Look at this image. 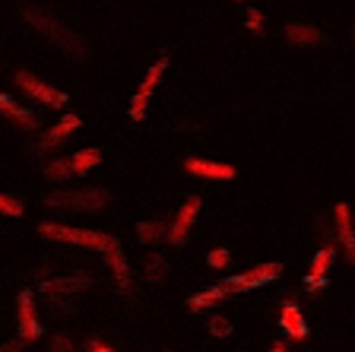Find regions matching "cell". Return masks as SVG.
Wrapping results in <instances>:
<instances>
[{
    "mask_svg": "<svg viewBox=\"0 0 355 352\" xmlns=\"http://www.w3.org/2000/svg\"><path fill=\"white\" fill-rule=\"evenodd\" d=\"M38 235H42V238H51V242H60V244H76V248L96 251V254H102L105 260L121 251V244H118L114 235L92 232V228H70V226H51V222H42V226H38Z\"/></svg>",
    "mask_w": 355,
    "mask_h": 352,
    "instance_id": "6da1fadb",
    "label": "cell"
},
{
    "mask_svg": "<svg viewBox=\"0 0 355 352\" xmlns=\"http://www.w3.org/2000/svg\"><path fill=\"white\" fill-rule=\"evenodd\" d=\"M111 203V194L102 187H89V191H58L44 197V206L60 210V213H98Z\"/></svg>",
    "mask_w": 355,
    "mask_h": 352,
    "instance_id": "7a4b0ae2",
    "label": "cell"
},
{
    "mask_svg": "<svg viewBox=\"0 0 355 352\" xmlns=\"http://www.w3.org/2000/svg\"><path fill=\"white\" fill-rule=\"evenodd\" d=\"M282 276V264H260L254 267L251 273H244V276H229L222 279V283H216V286L222 289V292H248V289H257L263 286V283H273V279Z\"/></svg>",
    "mask_w": 355,
    "mask_h": 352,
    "instance_id": "3957f363",
    "label": "cell"
},
{
    "mask_svg": "<svg viewBox=\"0 0 355 352\" xmlns=\"http://www.w3.org/2000/svg\"><path fill=\"white\" fill-rule=\"evenodd\" d=\"M38 289H42V295L48 301L76 299V295H83V292L92 289V276H51V279H44Z\"/></svg>",
    "mask_w": 355,
    "mask_h": 352,
    "instance_id": "277c9868",
    "label": "cell"
},
{
    "mask_svg": "<svg viewBox=\"0 0 355 352\" xmlns=\"http://www.w3.org/2000/svg\"><path fill=\"white\" fill-rule=\"evenodd\" d=\"M16 86H19L26 96L38 99V102H44V105H54V108L67 105V92H60V89L48 86V83H42V80H35V76L26 74V70H16Z\"/></svg>",
    "mask_w": 355,
    "mask_h": 352,
    "instance_id": "5b68a950",
    "label": "cell"
},
{
    "mask_svg": "<svg viewBox=\"0 0 355 352\" xmlns=\"http://www.w3.org/2000/svg\"><path fill=\"white\" fill-rule=\"evenodd\" d=\"M16 330H19L22 343H29V340L42 337V321H38L35 301H32L29 292H22L19 299H16Z\"/></svg>",
    "mask_w": 355,
    "mask_h": 352,
    "instance_id": "8992f818",
    "label": "cell"
},
{
    "mask_svg": "<svg viewBox=\"0 0 355 352\" xmlns=\"http://www.w3.org/2000/svg\"><path fill=\"white\" fill-rule=\"evenodd\" d=\"M200 206H203V200L200 197H187L184 200V206L178 210V216L171 219V226H168V244H184V238H187V232H191V226H193V219H197V213H200Z\"/></svg>",
    "mask_w": 355,
    "mask_h": 352,
    "instance_id": "52a82bcc",
    "label": "cell"
},
{
    "mask_svg": "<svg viewBox=\"0 0 355 352\" xmlns=\"http://www.w3.org/2000/svg\"><path fill=\"white\" fill-rule=\"evenodd\" d=\"M333 232H336L340 244L346 248L349 264L355 267V226H352V213H349L346 203H340L336 210H333Z\"/></svg>",
    "mask_w": 355,
    "mask_h": 352,
    "instance_id": "ba28073f",
    "label": "cell"
},
{
    "mask_svg": "<svg viewBox=\"0 0 355 352\" xmlns=\"http://www.w3.org/2000/svg\"><path fill=\"white\" fill-rule=\"evenodd\" d=\"M184 171L193 178H209V181H232L235 169L225 165V162H209V159H187Z\"/></svg>",
    "mask_w": 355,
    "mask_h": 352,
    "instance_id": "9c48e42d",
    "label": "cell"
},
{
    "mask_svg": "<svg viewBox=\"0 0 355 352\" xmlns=\"http://www.w3.org/2000/svg\"><path fill=\"white\" fill-rule=\"evenodd\" d=\"M80 124H83V121H80V117H76V115H64V117H60V121H58V124L51 127V131L44 133V140H42V143H38V149H42V153H48V149L60 146V143H64V140L70 137V133H73V131H80Z\"/></svg>",
    "mask_w": 355,
    "mask_h": 352,
    "instance_id": "30bf717a",
    "label": "cell"
},
{
    "mask_svg": "<svg viewBox=\"0 0 355 352\" xmlns=\"http://www.w3.org/2000/svg\"><path fill=\"white\" fill-rule=\"evenodd\" d=\"M0 108H3V115H7L16 127H22V131H38V115L35 111L19 108V105H16L10 96H3V92H0Z\"/></svg>",
    "mask_w": 355,
    "mask_h": 352,
    "instance_id": "8fae6325",
    "label": "cell"
},
{
    "mask_svg": "<svg viewBox=\"0 0 355 352\" xmlns=\"http://www.w3.org/2000/svg\"><path fill=\"white\" fill-rule=\"evenodd\" d=\"M282 35L288 38L292 44H302V48H314V44L324 42V32L314 29V26H304V22H288Z\"/></svg>",
    "mask_w": 355,
    "mask_h": 352,
    "instance_id": "7c38bea8",
    "label": "cell"
},
{
    "mask_svg": "<svg viewBox=\"0 0 355 352\" xmlns=\"http://www.w3.org/2000/svg\"><path fill=\"white\" fill-rule=\"evenodd\" d=\"M279 327L288 333V337H308V324H304V315L292 305V301H286L282 305V311H279Z\"/></svg>",
    "mask_w": 355,
    "mask_h": 352,
    "instance_id": "4fadbf2b",
    "label": "cell"
},
{
    "mask_svg": "<svg viewBox=\"0 0 355 352\" xmlns=\"http://www.w3.org/2000/svg\"><path fill=\"white\" fill-rule=\"evenodd\" d=\"M143 276H146L149 283H155V286H162L165 279H168V264H165V257L149 254L146 260H143Z\"/></svg>",
    "mask_w": 355,
    "mask_h": 352,
    "instance_id": "5bb4252c",
    "label": "cell"
},
{
    "mask_svg": "<svg viewBox=\"0 0 355 352\" xmlns=\"http://www.w3.org/2000/svg\"><path fill=\"white\" fill-rule=\"evenodd\" d=\"M102 162V153L98 149H80V153L70 156V169H73V175H86V171H92Z\"/></svg>",
    "mask_w": 355,
    "mask_h": 352,
    "instance_id": "9a60e30c",
    "label": "cell"
},
{
    "mask_svg": "<svg viewBox=\"0 0 355 352\" xmlns=\"http://www.w3.org/2000/svg\"><path fill=\"white\" fill-rule=\"evenodd\" d=\"M222 299H232V295L222 292L219 286H213V289H207V292L191 295V299H187V308H191V311H200V308H209V305H216V301H222Z\"/></svg>",
    "mask_w": 355,
    "mask_h": 352,
    "instance_id": "2e32d148",
    "label": "cell"
},
{
    "mask_svg": "<svg viewBox=\"0 0 355 352\" xmlns=\"http://www.w3.org/2000/svg\"><path fill=\"white\" fill-rule=\"evenodd\" d=\"M165 67H168V58L162 54V58L149 67V74H146V80H143V86H140V92H137V96H143V99L153 96V89L159 86V80H162V74H165Z\"/></svg>",
    "mask_w": 355,
    "mask_h": 352,
    "instance_id": "e0dca14e",
    "label": "cell"
},
{
    "mask_svg": "<svg viewBox=\"0 0 355 352\" xmlns=\"http://www.w3.org/2000/svg\"><path fill=\"white\" fill-rule=\"evenodd\" d=\"M162 235H165V222L162 219H146V222L137 226V238H140V244H155Z\"/></svg>",
    "mask_w": 355,
    "mask_h": 352,
    "instance_id": "ac0fdd59",
    "label": "cell"
},
{
    "mask_svg": "<svg viewBox=\"0 0 355 352\" xmlns=\"http://www.w3.org/2000/svg\"><path fill=\"white\" fill-rule=\"evenodd\" d=\"M333 260H336V248H320L318 254H314V260H311V273H314V276H327Z\"/></svg>",
    "mask_w": 355,
    "mask_h": 352,
    "instance_id": "d6986e66",
    "label": "cell"
},
{
    "mask_svg": "<svg viewBox=\"0 0 355 352\" xmlns=\"http://www.w3.org/2000/svg\"><path fill=\"white\" fill-rule=\"evenodd\" d=\"M73 175V169H70V159H54L44 165V178H51V181H67V178Z\"/></svg>",
    "mask_w": 355,
    "mask_h": 352,
    "instance_id": "ffe728a7",
    "label": "cell"
},
{
    "mask_svg": "<svg viewBox=\"0 0 355 352\" xmlns=\"http://www.w3.org/2000/svg\"><path fill=\"white\" fill-rule=\"evenodd\" d=\"M207 333L209 337H216V340H222V337H232V333H235V327H232V321L229 317H209L207 321Z\"/></svg>",
    "mask_w": 355,
    "mask_h": 352,
    "instance_id": "44dd1931",
    "label": "cell"
},
{
    "mask_svg": "<svg viewBox=\"0 0 355 352\" xmlns=\"http://www.w3.org/2000/svg\"><path fill=\"white\" fill-rule=\"evenodd\" d=\"M0 213H3V216H13V219H16V216L26 213V206H22L16 197H10V194H0Z\"/></svg>",
    "mask_w": 355,
    "mask_h": 352,
    "instance_id": "7402d4cb",
    "label": "cell"
},
{
    "mask_svg": "<svg viewBox=\"0 0 355 352\" xmlns=\"http://www.w3.org/2000/svg\"><path fill=\"white\" fill-rule=\"evenodd\" d=\"M146 102H149V99H143V96H133L130 99V117H133V121H146Z\"/></svg>",
    "mask_w": 355,
    "mask_h": 352,
    "instance_id": "603a6c76",
    "label": "cell"
},
{
    "mask_svg": "<svg viewBox=\"0 0 355 352\" xmlns=\"http://www.w3.org/2000/svg\"><path fill=\"white\" fill-rule=\"evenodd\" d=\"M209 267H229L232 264V254L225 248H216V251H209Z\"/></svg>",
    "mask_w": 355,
    "mask_h": 352,
    "instance_id": "cb8c5ba5",
    "label": "cell"
},
{
    "mask_svg": "<svg viewBox=\"0 0 355 352\" xmlns=\"http://www.w3.org/2000/svg\"><path fill=\"white\" fill-rule=\"evenodd\" d=\"M244 26L251 32H263V13L260 10H248V19H244Z\"/></svg>",
    "mask_w": 355,
    "mask_h": 352,
    "instance_id": "d4e9b609",
    "label": "cell"
},
{
    "mask_svg": "<svg viewBox=\"0 0 355 352\" xmlns=\"http://www.w3.org/2000/svg\"><path fill=\"white\" fill-rule=\"evenodd\" d=\"M48 349H51V352H76V346L70 343L67 337H60V333H58V337H51V346H48Z\"/></svg>",
    "mask_w": 355,
    "mask_h": 352,
    "instance_id": "484cf974",
    "label": "cell"
},
{
    "mask_svg": "<svg viewBox=\"0 0 355 352\" xmlns=\"http://www.w3.org/2000/svg\"><path fill=\"white\" fill-rule=\"evenodd\" d=\"M0 352H26V343L22 340H10V343L0 346Z\"/></svg>",
    "mask_w": 355,
    "mask_h": 352,
    "instance_id": "4316f807",
    "label": "cell"
},
{
    "mask_svg": "<svg viewBox=\"0 0 355 352\" xmlns=\"http://www.w3.org/2000/svg\"><path fill=\"white\" fill-rule=\"evenodd\" d=\"M324 283H327V276H314V273H311V276L304 279V286H308V289H320Z\"/></svg>",
    "mask_w": 355,
    "mask_h": 352,
    "instance_id": "83f0119b",
    "label": "cell"
},
{
    "mask_svg": "<svg viewBox=\"0 0 355 352\" xmlns=\"http://www.w3.org/2000/svg\"><path fill=\"white\" fill-rule=\"evenodd\" d=\"M89 352H114V349H108V346H102L98 340H89Z\"/></svg>",
    "mask_w": 355,
    "mask_h": 352,
    "instance_id": "f1b7e54d",
    "label": "cell"
},
{
    "mask_svg": "<svg viewBox=\"0 0 355 352\" xmlns=\"http://www.w3.org/2000/svg\"><path fill=\"white\" fill-rule=\"evenodd\" d=\"M273 352H288V346H286V343H276V346H273Z\"/></svg>",
    "mask_w": 355,
    "mask_h": 352,
    "instance_id": "f546056e",
    "label": "cell"
}]
</instances>
